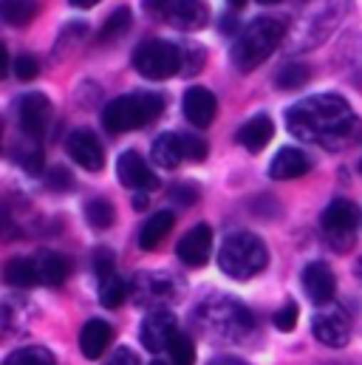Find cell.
<instances>
[{"instance_id": "cell-1", "label": "cell", "mask_w": 362, "mask_h": 365, "mask_svg": "<svg viewBox=\"0 0 362 365\" xmlns=\"http://www.w3.org/2000/svg\"><path fill=\"white\" fill-rule=\"evenodd\" d=\"M286 128L291 136L320 145L326 150H346L362 136V122L354 108L337 93L306 96L286 110Z\"/></svg>"}, {"instance_id": "cell-2", "label": "cell", "mask_w": 362, "mask_h": 365, "mask_svg": "<svg viewBox=\"0 0 362 365\" xmlns=\"http://www.w3.org/2000/svg\"><path fill=\"white\" fill-rule=\"evenodd\" d=\"M195 320L204 326L212 337L229 340V343H244L255 331V317L252 312L227 294H212L195 306Z\"/></svg>"}, {"instance_id": "cell-3", "label": "cell", "mask_w": 362, "mask_h": 365, "mask_svg": "<svg viewBox=\"0 0 362 365\" xmlns=\"http://www.w3.org/2000/svg\"><path fill=\"white\" fill-rule=\"evenodd\" d=\"M286 26L277 17H255L252 23H247V29L238 34L235 46H232V66L238 71H252L258 68L272 51L283 43Z\"/></svg>"}, {"instance_id": "cell-4", "label": "cell", "mask_w": 362, "mask_h": 365, "mask_svg": "<svg viewBox=\"0 0 362 365\" xmlns=\"http://www.w3.org/2000/svg\"><path fill=\"white\" fill-rule=\"evenodd\" d=\"M165 110V99L159 93L136 91L110 99L102 108V125L110 133H128L136 128H145Z\"/></svg>"}, {"instance_id": "cell-5", "label": "cell", "mask_w": 362, "mask_h": 365, "mask_svg": "<svg viewBox=\"0 0 362 365\" xmlns=\"http://www.w3.org/2000/svg\"><path fill=\"white\" fill-rule=\"evenodd\" d=\"M269 264L267 244L255 232H232L227 235L221 252H218V267L221 272L229 274L232 280H249L258 272H264Z\"/></svg>"}, {"instance_id": "cell-6", "label": "cell", "mask_w": 362, "mask_h": 365, "mask_svg": "<svg viewBox=\"0 0 362 365\" xmlns=\"http://www.w3.org/2000/svg\"><path fill=\"white\" fill-rule=\"evenodd\" d=\"M362 215L360 210L348 201V198H334L323 215H320V232L326 238V244L337 252H348L357 241V227H360Z\"/></svg>"}, {"instance_id": "cell-7", "label": "cell", "mask_w": 362, "mask_h": 365, "mask_svg": "<svg viewBox=\"0 0 362 365\" xmlns=\"http://www.w3.org/2000/svg\"><path fill=\"white\" fill-rule=\"evenodd\" d=\"M133 68L145 80H170L181 74V51L170 40H145L133 51Z\"/></svg>"}, {"instance_id": "cell-8", "label": "cell", "mask_w": 362, "mask_h": 365, "mask_svg": "<svg viewBox=\"0 0 362 365\" xmlns=\"http://www.w3.org/2000/svg\"><path fill=\"white\" fill-rule=\"evenodd\" d=\"M311 331L323 346L343 349L351 340V317H348V312L343 306H326V309L314 312Z\"/></svg>"}, {"instance_id": "cell-9", "label": "cell", "mask_w": 362, "mask_h": 365, "mask_svg": "<svg viewBox=\"0 0 362 365\" xmlns=\"http://www.w3.org/2000/svg\"><path fill=\"white\" fill-rule=\"evenodd\" d=\"M48 119H51V102L46 93L31 91L17 99V125L26 136L40 139L48 128Z\"/></svg>"}, {"instance_id": "cell-10", "label": "cell", "mask_w": 362, "mask_h": 365, "mask_svg": "<svg viewBox=\"0 0 362 365\" xmlns=\"http://www.w3.org/2000/svg\"><path fill=\"white\" fill-rule=\"evenodd\" d=\"M176 331H179L176 317L167 309H150V314L139 326V340L150 354H159V351H167Z\"/></svg>"}, {"instance_id": "cell-11", "label": "cell", "mask_w": 362, "mask_h": 365, "mask_svg": "<svg viewBox=\"0 0 362 365\" xmlns=\"http://www.w3.org/2000/svg\"><path fill=\"white\" fill-rule=\"evenodd\" d=\"M179 283L170 277V274H136L133 280V297L136 303L142 306H153V309H162V303H170L179 297Z\"/></svg>"}, {"instance_id": "cell-12", "label": "cell", "mask_w": 362, "mask_h": 365, "mask_svg": "<svg viewBox=\"0 0 362 365\" xmlns=\"http://www.w3.org/2000/svg\"><path fill=\"white\" fill-rule=\"evenodd\" d=\"M66 150H68V156H71L80 168H86L90 173H96V170L105 168V150H102L99 139H96L90 130H86V128H77V130L68 133Z\"/></svg>"}, {"instance_id": "cell-13", "label": "cell", "mask_w": 362, "mask_h": 365, "mask_svg": "<svg viewBox=\"0 0 362 365\" xmlns=\"http://www.w3.org/2000/svg\"><path fill=\"white\" fill-rule=\"evenodd\" d=\"M116 173H119V182L125 184L128 190H136V192H148V190L159 187V176L148 168V162L136 150H125L119 156Z\"/></svg>"}, {"instance_id": "cell-14", "label": "cell", "mask_w": 362, "mask_h": 365, "mask_svg": "<svg viewBox=\"0 0 362 365\" xmlns=\"http://www.w3.org/2000/svg\"><path fill=\"white\" fill-rule=\"evenodd\" d=\"M210 252H212V230L207 224H195L192 230H187L181 235L179 247H176V255L184 267H204L210 261Z\"/></svg>"}, {"instance_id": "cell-15", "label": "cell", "mask_w": 362, "mask_h": 365, "mask_svg": "<svg viewBox=\"0 0 362 365\" xmlns=\"http://www.w3.org/2000/svg\"><path fill=\"white\" fill-rule=\"evenodd\" d=\"M303 289L314 303H329L337 292V277L331 272V267L323 264V261L309 264L303 269Z\"/></svg>"}, {"instance_id": "cell-16", "label": "cell", "mask_w": 362, "mask_h": 365, "mask_svg": "<svg viewBox=\"0 0 362 365\" xmlns=\"http://www.w3.org/2000/svg\"><path fill=\"white\" fill-rule=\"evenodd\" d=\"M309 170H311V159H309L300 148H280L269 165V176L274 182L300 179V176H306Z\"/></svg>"}, {"instance_id": "cell-17", "label": "cell", "mask_w": 362, "mask_h": 365, "mask_svg": "<svg viewBox=\"0 0 362 365\" xmlns=\"http://www.w3.org/2000/svg\"><path fill=\"white\" fill-rule=\"evenodd\" d=\"M215 113H218V102H215L212 91L195 86V88H190V91L184 93V116H187L190 125L210 128L212 119H215Z\"/></svg>"}, {"instance_id": "cell-18", "label": "cell", "mask_w": 362, "mask_h": 365, "mask_svg": "<svg viewBox=\"0 0 362 365\" xmlns=\"http://www.w3.org/2000/svg\"><path fill=\"white\" fill-rule=\"evenodd\" d=\"M110 340H113V329L102 317H90L88 323L83 326V331H80V349H83V354L88 360H99L108 351Z\"/></svg>"}, {"instance_id": "cell-19", "label": "cell", "mask_w": 362, "mask_h": 365, "mask_svg": "<svg viewBox=\"0 0 362 365\" xmlns=\"http://www.w3.org/2000/svg\"><path fill=\"white\" fill-rule=\"evenodd\" d=\"M274 136V125L267 113H258L252 116L241 130H238V145L247 148L249 153H261Z\"/></svg>"}, {"instance_id": "cell-20", "label": "cell", "mask_w": 362, "mask_h": 365, "mask_svg": "<svg viewBox=\"0 0 362 365\" xmlns=\"http://www.w3.org/2000/svg\"><path fill=\"white\" fill-rule=\"evenodd\" d=\"M210 20V9L204 0H176L170 11V23L181 31H195L204 29Z\"/></svg>"}, {"instance_id": "cell-21", "label": "cell", "mask_w": 362, "mask_h": 365, "mask_svg": "<svg viewBox=\"0 0 362 365\" xmlns=\"http://www.w3.org/2000/svg\"><path fill=\"white\" fill-rule=\"evenodd\" d=\"M173 224H176V215H173L170 210H162V212L150 215V218L142 224V230H139V247H142V250H156V247L170 235Z\"/></svg>"}, {"instance_id": "cell-22", "label": "cell", "mask_w": 362, "mask_h": 365, "mask_svg": "<svg viewBox=\"0 0 362 365\" xmlns=\"http://www.w3.org/2000/svg\"><path fill=\"white\" fill-rule=\"evenodd\" d=\"M150 156L159 168L165 170H173L184 162V150H181V136L179 133H162L156 136L153 148H150Z\"/></svg>"}, {"instance_id": "cell-23", "label": "cell", "mask_w": 362, "mask_h": 365, "mask_svg": "<svg viewBox=\"0 0 362 365\" xmlns=\"http://www.w3.org/2000/svg\"><path fill=\"white\" fill-rule=\"evenodd\" d=\"M3 280L14 289H29L34 283H40V272H37V261L31 258H11L3 267Z\"/></svg>"}, {"instance_id": "cell-24", "label": "cell", "mask_w": 362, "mask_h": 365, "mask_svg": "<svg viewBox=\"0 0 362 365\" xmlns=\"http://www.w3.org/2000/svg\"><path fill=\"white\" fill-rule=\"evenodd\" d=\"M37 272H40V283L63 286L68 272H71V267H68V261L60 252H40L37 255Z\"/></svg>"}, {"instance_id": "cell-25", "label": "cell", "mask_w": 362, "mask_h": 365, "mask_svg": "<svg viewBox=\"0 0 362 365\" xmlns=\"http://www.w3.org/2000/svg\"><path fill=\"white\" fill-rule=\"evenodd\" d=\"M0 14L9 26H29L31 17L37 14L34 0H0Z\"/></svg>"}, {"instance_id": "cell-26", "label": "cell", "mask_w": 362, "mask_h": 365, "mask_svg": "<svg viewBox=\"0 0 362 365\" xmlns=\"http://www.w3.org/2000/svg\"><path fill=\"white\" fill-rule=\"evenodd\" d=\"M3 365H57L54 360V354L48 351V349H43V346H26V349H17V351H11Z\"/></svg>"}, {"instance_id": "cell-27", "label": "cell", "mask_w": 362, "mask_h": 365, "mask_svg": "<svg viewBox=\"0 0 362 365\" xmlns=\"http://www.w3.org/2000/svg\"><path fill=\"white\" fill-rule=\"evenodd\" d=\"M125 297H128V283H125L119 274L99 280V303H102L105 309H116V306H122Z\"/></svg>"}, {"instance_id": "cell-28", "label": "cell", "mask_w": 362, "mask_h": 365, "mask_svg": "<svg viewBox=\"0 0 362 365\" xmlns=\"http://www.w3.org/2000/svg\"><path fill=\"white\" fill-rule=\"evenodd\" d=\"M86 218H88V224L93 230H108L113 224V218H116L113 204L108 198H90L86 204Z\"/></svg>"}, {"instance_id": "cell-29", "label": "cell", "mask_w": 362, "mask_h": 365, "mask_svg": "<svg viewBox=\"0 0 362 365\" xmlns=\"http://www.w3.org/2000/svg\"><path fill=\"white\" fill-rule=\"evenodd\" d=\"M309 68L306 66H300V63H286L280 71H277V77H274V83L280 86V88H286V91H294V88H303L306 83H309Z\"/></svg>"}, {"instance_id": "cell-30", "label": "cell", "mask_w": 362, "mask_h": 365, "mask_svg": "<svg viewBox=\"0 0 362 365\" xmlns=\"http://www.w3.org/2000/svg\"><path fill=\"white\" fill-rule=\"evenodd\" d=\"M167 354H170V363L173 365H192L195 363V346L190 340V334L176 331L170 346H167Z\"/></svg>"}, {"instance_id": "cell-31", "label": "cell", "mask_w": 362, "mask_h": 365, "mask_svg": "<svg viewBox=\"0 0 362 365\" xmlns=\"http://www.w3.org/2000/svg\"><path fill=\"white\" fill-rule=\"evenodd\" d=\"M179 51H181V74H184V77H192V74H198V71L204 68L207 54H204L201 46H195V43H181Z\"/></svg>"}, {"instance_id": "cell-32", "label": "cell", "mask_w": 362, "mask_h": 365, "mask_svg": "<svg viewBox=\"0 0 362 365\" xmlns=\"http://www.w3.org/2000/svg\"><path fill=\"white\" fill-rule=\"evenodd\" d=\"M128 26H130V9H116L105 20V26L99 31V40H116V37H122L128 31Z\"/></svg>"}, {"instance_id": "cell-33", "label": "cell", "mask_w": 362, "mask_h": 365, "mask_svg": "<svg viewBox=\"0 0 362 365\" xmlns=\"http://www.w3.org/2000/svg\"><path fill=\"white\" fill-rule=\"evenodd\" d=\"M181 150H184V159L187 162H204L210 148L201 136H192V133H181Z\"/></svg>"}, {"instance_id": "cell-34", "label": "cell", "mask_w": 362, "mask_h": 365, "mask_svg": "<svg viewBox=\"0 0 362 365\" xmlns=\"http://www.w3.org/2000/svg\"><path fill=\"white\" fill-rule=\"evenodd\" d=\"M46 187H48V190H54V192L74 190V176H71V170H68V168L57 165V168H51V170L46 173Z\"/></svg>"}, {"instance_id": "cell-35", "label": "cell", "mask_w": 362, "mask_h": 365, "mask_svg": "<svg viewBox=\"0 0 362 365\" xmlns=\"http://www.w3.org/2000/svg\"><path fill=\"white\" fill-rule=\"evenodd\" d=\"M297 317H300V309H297V303L294 300H289V303H283L277 312H274V326L280 329V331H291L294 326H297Z\"/></svg>"}, {"instance_id": "cell-36", "label": "cell", "mask_w": 362, "mask_h": 365, "mask_svg": "<svg viewBox=\"0 0 362 365\" xmlns=\"http://www.w3.org/2000/svg\"><path fill=\"white\" fill-rule=\"evenodd\" d=\"M93 269L99 274V280L113 277L116 274V258H113V252L110 250H96L93 252Z\"/></svg>"}, {"instance_id": "cell-37", "label": "cell", "mask_w": 362, "mask_h": 365, "mask_svg": "<svg viewBox=\"0 0 362 365\" xmlns=\"http://www.w3.org/2000/svg\"><path fill=\"white\" fill-rule=\"evenodd\" d=\"M37 74H40V63H37L31 54H20V57L14 60V77H17V80L29 83V80H34Z\"/></svg>"}, {"instance_id": "cell-38", "label": "cell", "mask_w": 362, "mask_h": 365, "mask_svg": "<svg viewBox=\"0 0 362 365\" xmlns=\"http://www.w3.org/2000/svg\"><path fill=\"white\" fill-rule=\"evenodd\" d=\"M170 201H176L181 207H192L198 201V190L192 184H173L170 187Z\"/></svg>"}, {"instance_id": "cell-39", "label": "cell", "mask_w": 362, "mask_h": 365, "mask_svg": "<svg viewBox=\"0 0 362 365\" xmlns=\"http://www.w3.org/2000/svg\"><path fill=\"white\" fill-rule=\"evenodd\" d=\"M173 3H176V0H142V9H145L150 17H167V20H170Z\"/></svg>"}, {"instance_id": "cell-40", "label": "cell", "mask_w": 362, "mask_h": 365, "mask_svg": "<svg viewBox=\"0 0 362 365\" xmlns=\"http://www.w3.org/2000/svg\"><path fill=\"white\" fill-rule=\"evenodd\" d=\"M108 365H139V357L130 349H116L113 357L108 360Z\"/></svg>"}, {"instance_id": "cell-41", "label": "cell", "mask_w": 362, "mask_h": 365, "mask_svg": "<svg viewBox=\"0 0 362 365\" xmlns=\"http://www.w3.org/2000/svg\"><path fill=\"white\" fill-rule=\"evenodd\" d=\"M210 365H247L244 360H235V357H215Z\"/></svg>"}, {"instance_id": "cell-42", "label": "cell", "mask_w": 362, "mask_h": 365, "mask_svg": "<svg viewBox=\"0 0 362 365\" xmlns=\"http://www.w3.org/2000/svg\"><path fill=\"white\" fill-rule=\"evenodd\" d=\"M221 31H224V34H232V31H235V17H224V20H221Z\"/></svg>"}, {"instance_id": "cell-43", "label": "cell", "mask_w": 362, "mask_h": 365, "mask_svg": "<svg viewBox=\"0 0 362 365\" xmlns=\"http://www.w3.org/2000/svg\"><path fill=\"white\" fill-rule=\"evenodd\" d=\"M148 207V195L145 192H136L133 195V210H145Z\"/></svg>"}, {"instance_id": "cell-44", "label": "cell", "mask_w": 362, "mask_h": 365, "mask_svg": "<svg viewBox=\"0 0 362 365\" xmlns=\"http://www.w3.org/2000/svg\"><path fill=\"white\" fill-rule=\"evenodd\" d=\"M9 71V51L0 46V74H6Z\"/></svg>"}, {"instance_id": "cell-45", "label": "cell", "mask_w": 362, "mask_h": 365, "mask_svg": "<svg viewBox=\"0 0 362 365\" xmlns=\"http://www.w3.org/2000/svg\"><path fill=\"white\" fill-rule=\"evenodd\" d=\"M99 0H71V6H77V9H90V6H96Z\"/></svg>"}, {"instance_id": "cell-46", "label": "cell", "mask_w": 362, "mask_h": 365, "mask_svg": "<svg viewBox=\"0 0 362 365\" xmlns=\"http://www.w3.org/2000/svg\"><path fill=\"white\" fill-rule=\"evenodd\" d=\"M227 3H229V6H232V9H241V6H244V3H247V0H227Z\"/></svg>"}, {"instance_id": "cell-47", "label": "cell", "mask_w": 362, "mask_h": 365, "mask_svg": "<svg viewBox=\"0 0 362 365\" xmlns=\"http://www.w3.org/2000/svg\"><path fill=\"white\" fill-rule=\"evenodd\" d=\"M261 6H272V3H280V0H258Z\"/></svg>"}, {"instance_id": "cell-48", "label": "cell", "mask_w": 362, "mask_h": 365, "mask_svg": "<svg viewBox=\"0 0 362 365\" xmlns=\"http://www.w3.org/2000/svg\"><path fill=\"white\" fill-rule=\"evenodd\" d=\"M357 274H360V280H362V261L357 264Z\"/></svg>"}, {"instance_id": "cell-49", "label": "cell", "mask_w": 362, "mask_h": 365, "mask_svg": "<svg viewBox=\"0 0 362 365\" xmlns=\"http://www.w3.org/2000/svg\"><path fill=\"white\" fill-rule=\"evenodd\" d=\"M150 365H167V363H165V360H153Z\"/></svg>"}, {"instance_id": "cell-50", "label": "cell", "mask_w": 362, "mask_h": 365, "mask_svg": "<svg viewBox=\"0 0 362 365\" xmlns=\"http://www.w3.org/2000/svg\"><path fill=\"white\" fill-rule=\"evenodd\" d=\"M360 170H362V162H360Z\"/></svg>"}]
</instances>
